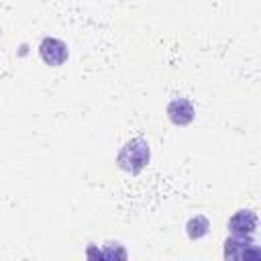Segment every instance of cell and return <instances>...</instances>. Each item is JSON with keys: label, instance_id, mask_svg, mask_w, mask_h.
Returning <instances> with one entry per match:
<instances>
[{"label": "cell", "instance_id": "4", "mask_svg": "<svg viewBox=\"0 0 261 261\" xmlns=\"http://www.w3.org/2000/svg\"><path fill=\"white\" fill-rule=\"evenodd\" d=\"M228 230L232 234H253L257 228V214L249 208L245 210H237L230 218H228Z\"/></svg>", "mask_w": 261, "mask_h": 261}, {"label": "cell", "instance_id": "2", "mask_svg": "<svg viewBox=\"0 0 261 261\" xmlns=\"http://www.w3.org/2000/svg\"><path fill=\"white\" fill-rule=\"evenodd\" d=\"M39 55H41V59H43L47 65L59 67V65H63V63L67 61L69 49H67V45H65L63 41H59V39H55V37H45V39L41 41V45H39Z\"/></svg>", "mask_w": 261, "mask_h": 261}, {"label": "cell", "instance_id": "6", "mask_svg": "<svg viewBox=\"0 0 261 261\" xmlns=\"http://www.w3.org/2000/svg\"><path fill=\"white\" fill-rule=\"evenodd\" d=\"M208 228H210V222H208V218L202 216V214H196V216H192V218L186 222V232H188V237H190L192 241H198V239L206 237V234H208Z\"/></svg>", "mask_w": 261, "mask_h": 261}, {"label": "cell", "instance_id": "3", "mask_svg": "<svg viewBox=\"0 0 261 261\" xmlns=\"http://www.w3.org/2000/svg\"><path fill=\"white\" fill-rule=\"evenodd\" d=\"M194 106L188 98L184 96H175L169 104H167V116L173 124L177 126H188L192 120H194Z\"/></svg>", "mask_w": 261, "mask_h": 261}, {"label": "cell", "instance_id": "5", "mask_svg": "<svg viewBox=\"0 0 261 261\" xmlns=\"http://www.w3.org/2000/svg\"><path fill=\"white\" fill-rule=\"evenodd\" d=\"M253 243L251 234H232L224 241V257L226 259H241L243 251Z\"/></svg>", "mask_w": 261, "mask_h": 261}, {"label": "cell", "instance_id": "1", "mask_svg": "<svg viewBox=\"0 0 261 261\" xmlns=\"http://www.w3.org/2000/svg\"><path fill=\"white\" fill-rule=\"evenodd\" d=\"M149 157H151L149 143H147L145 139H141V137H135V139L126 141V143L120 147V151H118V155H116V165H118L122 171L137 175V173H141V171L147 167Z\"/></svg>", "mask_w": 261, "mask_h": 261}]
</instances>
